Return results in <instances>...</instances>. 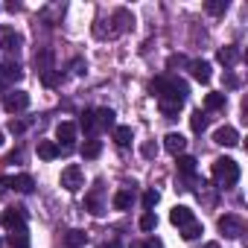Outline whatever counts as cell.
Returning <instances> with one entry per match:
<instances>
[{
  "label": "cell",
  "mask_w": 248,
  "mask_h": 248,
  "mask_svg": "<svg viewBox=\"0 0 248 248\" xmlns=\"http://www.w3.org/2000/svg\"><path fill=\"white\" fill-rule=\"evenodd\" d=\"M210 175L222 184V187H231L239 181V164L233 158H216L213 167H210Z\"/></svg>",
  "instance_id": "6da1fadb"
},
{
  "label": "cell",
  "mask_w": 248,
  "mask_h": 248,
  "mask_svg": "<svg viewBox=\"0 0 248 248\" xmlns=\"http://www.w3.org/2000/svg\"><path fill=\"white\" fill-rule=\"evenodd\" d=\"M82 184H85V175H82V170H79L76 164H70V167H64V170H62V187H64L67 193L82 190Z\"/></svg>",
  "instance_id": "7a4b0ae2"
},
{
  "label": "cell",
  "mask_w": 248,
  "mask_h": 248,
  "mask_svg": "<svg viewBox=\"0 0 248 248\" xmlns=\"http://www.w3.org/2000/svg\"><path fill=\"white\" fill-rule=\"evenodd\" d=\"M3 108H6L9 114L27 111V108H30V93H27V91H12V93H6V96H3Z\"/></svg>",
  "instance_id": "3957f363"
},
{
  "label": "cell",
  "mask_w": 248,
  "mask_h": 248,
  "mask_svg": "<svg viewBox=\"0 0 248 248\" xmlns=\"http://www.w3.org/2000/svg\"><path fill=\"white\" fill-rule=\"evenodd\" d=\"M56 140H59L64 149H70V146L76 143V123H70V120L59 123V126H56Z\"/></svg>",
  "instance_id": "277c9868"
},
{
  "label": "cell",
  "mask_w": 248,
  "mask_h": 248,
  "mask_svg": "<svg viewBox=\"0 0 248 248\" xmlns=\"http://www.w3.org/2000/svg\"><path fill=\"white\" fill-rule=\"evenodd\" d=\"M219 231H222L225 236H231V239H233V236H239V233L245 231V222H242L239 216H231V213H228V216H222V219H219Z\"/></svg>",
  "instance_id": "5b68a950"
},
{
  "label": "cell",
  "mask_w": 248,
  "mask_h": 248,
  "mask_svg": "<svg viewBox=\"0 0 248 248\" xmlns=\"http://www.w3.org/2000/svg\"><path fill=\"white\" fill-rule=\"evenodd\" d=\"M0 225L6 231H15V228H24V207H6L3 216H0Z\"/></svg>",
  "instance_id": "8992f818"
},
{
  "label": "cell",
  "mask_w": 248,
  "mask_h": 248,
  "mask_svg": "<svg viewBox=\"0 0 248 248\" xmlns=\"http://www.w3.org/2000/svg\"><path fill=\"white\" fill-rule=\"evenodd\" d=\"M213 143H219V146H236L239 143V132L233 126H219L213 132Z\"/></svg>",
  "instance_id": "52a82bcc"
},
{
  "label": "cell",
  "mask_w": 248,
  "mask_h": 248,
  "mask_svg": "<svg viewBox=\"0 0 248 248\" xmlns=\"http://www.w3.org/2000/svg\"><path fill=\"white\" fill-rule=\"evenodd\" d=\"M164 149L170 152V155H184V149H187V138L184 135H178V132H170L167 138H164Z\"/></svg>",
  "instance_id": "ba28073f"
},
{
  "label": "cell",
  "mask_w": 248,
  "mask_h": 248,
  "mask_svg": "<svg viewBox=\"0 0 248 248\" xmlns=\"http://www.w3.org/2000/svg\"><path fill=\"white\" fill-rule=\"evenodd\" d=\"M170 222H172V225H178V228H184V225L196 222V213H193L190 207H184V204H175V207L170 210Z\"/></svg>",
  "instance_id": "9c48e42d"
},
{
  "label": "cell",
  "mask_w": 248,
  "mask_h": 248,
  "mask_svg": "<svg viewBox=\"0 0 248 248\" xmlns=\"http://www.w3.org/2000/svg\"><path fill=\"white\" fill-rule=\"evenodd\" d=\"M132 202H135V184H132V187L117 190V193H114V199H111V204H114L117 210H129V207H132Z\"/></svg>",
  "instance_id": "30bf717a"
},
{
  "label": "cell",
  "mask_w": 248,
  "mask_h": 248,
  "mask_svg": "<svg viewBox=\"0 0 248 248\" xmlns=\"http://www.w3.org/2000/svg\"><path fill=\"white\" fill-rule=\"evenodd\" d=\"M190 73H193V79H196V82H202V85H207V82H210V64H207L204 59L190 62Z\"/></svg>",
  "instance_id": "8fae6325"
},
{
  "label": "cell",
  "mask_w": 248,
  "mask_h": 248,
  "mask_svg": "<svg viewBox=\"0 0 248 248\" xmlns=\"http://www.w3.org/2000/svg\"><path fill=\"white\" fill-rule=\"evenodd\" d=\"M62 155V146L56 143V140H41L38 143V158L41 161H53V158H59Z\"/></svg>",
  "instance_id": "7c38bea8"
},
{
  "label": "cell",
  "mask_w": 248,
  "mask_h": 248,
  "mask_svg": "<svg viewBox=\"0 0 248 248\" xmlns=\"http://www.w3.org/2000/svg\"><path fill=\"white\" fill-rule=\"evenodd\" d=\"M9 245L12 248H30V231H27V225L24 228H15V231H9Z\"/></svg>",
  "instance_id": "4fadbf2b"
},
{
  "label": "cell",
  "mask_w": 248,
  "mask_h": 248,
  "mask_svg": "<svg viewBox=\"0 0 248 248\" xmlns=\"http://www.w3.org/2000/svg\"><path fill=\"white\" fill-rule=\"evenodd\" d=\"M93 114H96V129H114L117 126V120H114L117 114L111 108H96Z\"/></svg>",
  "instance_id": "5bb4252c"
},
{
  "label": "cell",
  "mask_w": 248,
  "mask_h": 248,
  "mask_svg": "<svg viewBox=\"0 0 248 248\" xmlns=\"http://www.w3.org/2000/svg\"><path fill=\"white\" fill-rule=\"evenodd\" d=\"M158 108H161V114L167 120H172V117H178V111L184 108V102L181 99H158Z\"/></svg>",
  "instance_id": "9a60e30c"
},
{
  "label": "cell",
  "mask_w": 248,
  "mask_h": 248,
  "mask_svg": "<svg viewBox=\"0 0 248 248\" xmlns=\"http://www.w3.org/2000/svg\"><path fill=\"white\" fill-rule=\"evenodd\" d=\"M111 132H114V143H117V146H129V143L135 140V132H132V126H114Z\"/></svg>",
  "instance_id": "2e32d148"
},
{
  "label": "cell",
  "mask_w": 248,
  "mask_h": 248,
  "mask_svg": "<svg viewBox=\"0 0 248 248\" xmlns=\"http://www.w3.org/2000/svg\"><path fill=\"white\" fill-rule=\"evenodd\" d=\"M114 24H117V27H114V32H126V30H129V24H135V18H132V12H129V9H117V12H114Z\"/></svg>",
  "instance_id": "e0dca14e"
},
{
  "label": "cell",
  "mask_w": 248,
  "mask_h": 248,
  "mask_svg": "<svg viewBox=\"0 0 248 248\" xmlns=\"http://www.w3.org/2000/svg\"><path fill=\"white\" fill-rule=\"evenodd\" d=\"M24 79V67L18 62H6L3 64V82H21Z\"/></svg>",
  "instance_id": "ac0fdd59"
},
{
  "label": "cell",
  "mask_w": 248,
  "mask_h": 248,
  "mask_svg": "<svg viewBox=\"0 0 248 248\" xmlns=\"http://www.w3.org/2000/svg\"><path fill=\"white\" fill-rule=\"evenodd\" d=\"M9 187H15L18 193H32L35 181H32V175H15V178H9Z\"/></svg>",
  "instance_id": "d6986e66"
},
{
  "label": "cell",
  "mask_w": 248,
  "mask_h": 248,
  "mask_svg": "<svg viewBox=\"0 0 248 248\" xmlns=\"http://www.w3.org/2000/svg\"><path fill=\"white\" fill-rule=\"evenodd\" d=\"M85 242H88V233H85V231H79V228L67 231V236H64V245H67V248H82Z\"/></svg>",
  "instance_id": "ffe728a7"
},
{
  "label": "cell",
  "mask_w": 248,
  "mask_h": 248,
  "mask_svg": "<svg viewBox=\"0 0 248 248\" xmlns=\"http://www.w3.org/2000/svg\"><path fill=\"white\" fill-rule=\"evenodd\" d=\"M99 152H102V140H96V138L85 140V146H82V158L93 161V158H99Z\"/></svg>",
  "instance_id": "44dd1931"
},
{
  "label": "cell",
  "mask_w": 248,
  "mask_h": 248,
  "mask_svg": "<svg viewBox=\"0 0 248 248\" xmlns=\"http://www.w3.org/2000/svg\"><path fill=\"white\" fill-rule=\"evenodd\" d=\"M216 59H219L225 67H231V64H236V59H239V50H236V47H222V50L216 53Z\"/></svg>",
  "instance_id": "7402d4cb"
},
{
  "label": "cell",
  "mask_w": 248,
  "mask_h": 248,
  "mask_svg": "<svg viewBox=\"0 0 248 248\" xmlns=\"http://www.w3.org/2000/svg\"><path fill=\"white\" fill-rule=\"evenodd\" d=\"M175 167H178L181 175H193V172H196V158H193V155H178Z\"/></svg>",
  "instance_id": "603a6c76"
},
{
  "label": "cell",
  "mask_w": 248,
  "mask_h": 248,
  "mask_svg": "<svg viewBox=\"0 0 248 248\" xmlns=\"http://www.w3.org/2000/svg\"><path fill=\"white\" fill-rule=\"evenodd\" d=\"M225 108V93H207L204 96V111H219Z\"/></svg>",
  "instance_id": "cb8c5ba5"
},
{
  "label": "cell",
  "mask_w": 248,
  "mask_h": 248,
  "mask_svg": "<svg viewBox=\"0 0 248 248\" xmlns=\"http://www.w3.org/2000/svg\"><path fill=\"white\" fill-rule=\"evenodd\" d=\"M204 126H207V114L199 108V111H193V117H190V129L193 132H204Z\"/></svg>",
  "instance_id": "d4e9b609"
},
{
  "label": "cell",
  "mask_w": 248,
  "mask_h": 248,
  "mask_svg": "<svg viewBox=\"0 0 248 248\" xmlns=\"http://www.w3.org/2000/svg\"><path fill=\"white\" fill-rule=\"evenodd\" d=\"M79 126H82L88 135H93V132H96V114H93V111H85L82 120H79Z\"/></svg>",
  "instance_id": "484cf974"
},
{
  "label": "cell",
  "mask_w": 248,
  "mask_h": 248,
  "mask_svg": "<svg viewBox=\"0 0 248 248\" xmlns=\"http://www.w3.org/2000/svg\"><path fill=\"white\" fill-rule=\"evenodd\" d=\"M21 44H24V38H21V35H15V32H6V35H3V50L15 53Z\"/></svg>",
  "instance_id": "4316f807"
},
{
  "label": "cell",
  "mask_w": 248,
  "mask_h": 248,
  "mask_svg": "<svg viewBox=\"0 0 248 248\" xmlns=\"http://www.w3.org/2000/svg\"><path fill=\"white\" fill-rule=\"evenodd\" d=\"M204 9H207L210 15H225V9H228V0H207V3H204Z\"/></svg>",
  "instance_id": "83f0119b"
},
{
  "label": "cell",
  "mask_w": 248,
  "mask_h": 248,
  "mask_svg": "<svg viewBox=\"0 0 248 248\" xmlns=\"http://www.w3.org/2000/svg\"><path fill=\"white\" fill-rule=\"evenodd\" d=\"M158 228V216L152 213V210H146L143 216H140V231H155Z\"/></svg>",
  "instance_id": "f1b7e54d"
},
{
  "label": "cell",
  "mask_w": 248,
  "mask_h": 248,
  "mask_svg": "<svg viewBox=\"0 0 248 248\" xmlns=\"http://www.w3.org/2000/svg\"><path fill=\"white\" fill-rule=\"evenodd\" d=\"M199 233H202V225H199V222H190V225H184V228H181V236H184L187 242H193Z\"/></svg>",
  "instance_id": "f546056e"
},
{
  "label": "cell",
  "mask_w": 248,
  "mask_h": 248,
  "mask_svg": "<svg viewBox=\"0 0 248 248\" xmlns=\"http://www.w3.org/2000/svg\"><path fill=\"white\" fill-rule=\"evenodd\" d=\"M158 202H161L158 190H146V193H143V210H152V207H155Z\"/></svg>",
  "instance_id": "4dcf8cb0"
},
{
  "label": "cell",
  "mask_w": 248,
  "mask_h": 248,
  "mask_svg": "<svg viewBox=\"0 0 248 248\" xmlns=\"http://www.w3.org/2000/svg\"><path fill=\"white\" fill-rule=\"evenodd\" d=\"M88 210H91L93 216H102V204H99V196H96V193L88 196Z\"/></svg>",
  "instance_id": "1f68e13d"
},
{
  "label": "cell",
  "mask_w": 248,
  "mask_h": 248,
  "mask_svg": "<svg viewBox=\"0 0 248 248\" xmlns=\"http://www.w3.org/2000/svg\"><path fill=\"white\" fill-rule=\"evenodd\" d=\"M24 129H27V123H24V120H9V132H12V135H21Z\"/></svg>",
  "instance_id": "d6a6232c"
},
{
  "label": "cell",
  "mask_w": 248,
  "mask_h": 248,
  "mask_svg": "<svg viewBox=\"0 0 248 248\" xmlns=\"http://www.w3.org/2000/svg\"><path fill=\"white\" fill-rule=\"evenodd\" d=\"M41 79H44V85H59V73H53V70H47V73H41Z\"/></svg>",
  "instance_id": "836d02e7"
},
{
  "label": "cell",
  "mask_w": 248,
  "mask_h": 248,
  "mask_svg": "<svg viewBox=\"0 0 248 248\" xmlns=\"http://www.w3.org/2000/svg\"><path fill=\"white\" fill-rule=\"evenodd\" d=\"M167 64H170V67H181V64H187V59H184V56H175V53H172Z\"/></svg>",
  "instance_id": "e575fe53"
},
{
  "label": "cell",
  "mask_w": 248,
  "mask_h": 248,
  "mask_svg": "<svg viewBox=\"0 0 248 248\" xmlns=\"http://www.w3.org/2000/svg\"><path fill=\"white\" fill-rule=\"evenodd\" d=\"M236 85H239V79L233 73H225V88H236Z\"/></svg>",
  "instance_id": "d590c367"
},
{
  "label": "cell",
  "mask_w": 248,
  "mask_h": 248,
  "mask_svg": "<svg viewBox=\"0 0 248 248\" xmlns=\"http://www.w3.org/2000/svg\"><path fill=\"white\" fill-rule=\"evenodd\" d=\"M140 152H143V158H152V155H155L158 149H155V143H146V146H143Z\"/></svg>",
  "instance_id": "8d00e7d4"
},
{
  "label": "cell",
  "mask_w": 248,
  "mask_h": 248,
  "mask_svg": "<svg viewBox=\"0 0 248 248\" xmlns=\"http://www.w3.org/2000/svg\"><path fill=\"white\" fill-rule=\"evenodd\" d=\"M143 248H161V239H158V236H152V239H146V242H143Z\"/></svg>",
  "instance_id": "74e56055"
},
{
  "label": "cell",
  "mask_w": 248,
  "mask_h": 248,
  "mask_svg": "<svg viewBox=\"0 0 248 248\" xmlns=\"http://www.w3.org/2000/svg\"><path fill=\"white\" fill-rule=\"evenodd\" d=\"M102 248H123V242L120 239H111V242H102Z\"/></svg>",
  "instance_id": "f35d334b"
},
{
  "label": "cell",
  "mask_w": 248,
  "mask_h": 248,
  "mask_svg": "<svg viewBox=\"0 0 248 248\" xmlns=\"http://www.w3.org/2000/svg\"><path fill=\"white\" fill-rule=\"evenodd\" d=\"M6 187H9V178H0V193H3Z\"/></svg>",
  "instance_id": "ab89813d"
},
{
  "label": "cell",
  "mask_w": 248,
  "mask_h": 248,
  "mask_svg": "<svg viewBox=\"0 0 248 248\" xmlns=\"http://www.w3.org/2000/svg\"><path fill=\"white\" fill-rule=\"evenodd\" d=\"M204 248H222V245H219V242H207Z\"/></svg>",
  "instance_id": "60d3db41"
},
{
  "label": "cell",
  "mask_w": 248,
  "mask_h": 248,
  "mask_svg": "<svg viewBox=\"0 0 248 248\" xmlns=\"http://www.w3.org/2000/svg\"><path fill=\"white\" fill-rule=\"evenodd\" d=\"M132 248H143V242H135V245H132Z\"/></svg>",
  "instance_id": "b9f144b4"
},
{
  "label": "cell",
  "mask_w": 248,
  "mask_h": 248,
  "mask_svg": "<svg viewBox=\"0 0 248 248\" xmlns=\"http://www.w3.org/2000/svg\"><path fill=\"white\" fill-rule=\"evenodd\" d=\"M0 96H3V82H0Z\"/></svg>",
  "instance_id": "7bdbcfd3"
},
{
  "label": "cell",
  "mask_w": 248,
  "mask_h": 248,
  "mask_svg": "<svg viewBox=\"0 0 248 248\" xmlns=\"http://www.w3.org/2000/svg\"><path fill=\"white\" fill-rule=\"evenodd\" d=\"M0 146H3V135H0Z\"/></svg>",
  "instance_id": "ee69618b"
}]
</instances>
